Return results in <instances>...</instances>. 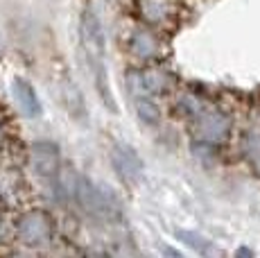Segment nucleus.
Segmentation results:
<instances>
[{"instance_id":"obj_8","label":"nucleus","mask_w":260,"mask_h":258,"mask_svg":"<svg viewBox=\"0 0 260 258\" xmlns=\"http://www.w3.org/2000/svg\"><path fill=\"white\" fill-rule=\"evenodd\" d=\"M197 129L204 141L217 143L229 134V118L222 116V113H206V116L199 118Z\"/></svg>"},{"instance_id":"obj_7","label":"nucleus","mask_w":260,"mask_h":258,"mask_svg":"<svg viewBox=\"0 0 260 258\" xmlns=\"http://www.w3.org/2000/svg\"><path fill=\"white\" fill-rule=\"evenodd\" d=\"M129 91L136 98H147L152 93L163 91L166 86V79H163L161 73H141V71H132L127 77Z\"/></svg>"},{"instance_id":"obj_12","label":"nucleus","mask_w":260,"mask_h":258,"mask_svg":"<svg viewBox=\"0 0 260 258\" xmlns=\"http://www.w3.org/2000/svg\"><path fill=\"white\" fill-rule=\"evenodd\" d=\"M136 111H138V118L145 120L147 125H154V122H158V107L152 100H149V98H138Z\"/></svg>"},{"instance_id":"obj_2","label":"nucleus","mask_w":260,"mask_h":258,"mask_svg":"<svg viewBox=\"0 0 260 258\" xmlns=\"http://www.w3.org/2000/svg\"><path fill=\"white\" fill-rule=\"evenodd\" d=\"M52 236V217L46 211H29L18 220V238L25 245H43Z\"/></svg>"},{"instance_id":"obj_11","label":"nucleus","mask_w":260,"mask_h":258,"mask_svg":"<svg viewBox=\"0 0 260 258\" xmlns=\"http://www.w3.org/2000/svg\"><path fill=\"white\" fill-rule=\"evenodd\" d=\"M177 238L181 242H186L188 247H192L194 251H199V254H215V247L211 245V242H208L206 238L192 233V231H177Z\"/></svg>"},{"instance_id":"obj_14","label":"nucleus","mask_w":260,"mask_h":258,"mask_svg":"<svg viewBox=\"0 0 260 258\" xmlns=\"http://www.w3.org/2000/svg\"><path fill=\"white\" fill-rule=\"evenodd\" d=\"M0 54H3V41H0Z\"/></svg>"},{"instance_id":"obj_6","label":"nucleus","mask_w":260,"mask_h":258,"mask_svg":"<svg viewBox=\"0 0 260 258\" xmlns=\"http://www.w3.org/2000/svg\"><path fill=\"white\" fill-rule=\"evenodd\" d=\"M12 93L14 98H16L18 107H21V111L25 113L27 118H39L41 116V102H39L37 98V91L32 88V84L27 82V79L23 77H14L12 82Z\"/></svg>"},{"instance_id":"obj_1","label":"nucleus","mask_w":260,"mask_h":258,"mask_svg":"<svg viewBox=\"0 0 260 258\" xmlns=\"http://www.w3.org/2000/svg\"><path fill=\"white\" fill-rule=\"evenodd\" d=\"M79 34H82V46L88 54L91 61V71L95 75V86L98 93L104 102L111 109H116L111 98V88H109V79H107V66H104V32H102V23H100L98 14L91 7H86L82 12V23H79Z\"/></svg>"},{"instance_id":"obj_4","label":"nucleus","mask_w":260,"mask_h":258,"mask_svg":"<svg viewBox=\"0 0 260 258\" xmlns=\"http://www.w3.org/2000/svg\"><path fill=\"white\" fill-rule=\"evenodd\" d=\"M111 161H113V168L120 175V179L124 181H136L141 177V170H143V161L138 158L136 150L124 143H118L113 145L111 150Z\"/></svg>"},{"instance_id":"obj_9","label":"nucleus","mask_w":260,"mask_h":258,"mask_svg":"<svg viewBox=\"0 0 260 258\" xmlns=\"http://www.w3.org/2000/svg\"><path fill=\"white\" fill-rule=\"evenodd\" d=\"M132 50H134L136 57H141V59H152L158 50V43L149 32L138 29V32L132 37Z\"/></svg>"},{"instance_id":"obj_10","label":"nucleus","mask_w":260,"mask_h":258,"mask_svg":"<svg viewBox=\"0 0 260 258\" xmlns=\"http://www.w3.org/2000/svg\"><path fill=\"white\" fill-rule=\"evenodd\" d=\"M138 5H141L145 21L149 23H163L170 14L168 0H138Z\"/></svg>"},{"instance_id":"obj_5","label":"nucleus","mask_w":260,"mask_h":258,"mask_svg":"<svg viewBox=\"0 0 260 258\" xmlns=\"http://www.w3.org/2000/svg\"><path fill=\"white\" fill-rule=\"evenodd\" d=\"M29 161L37 175L41 177H57L59 175V152L52 143H34L29 147Z\"/></svg>"},{"instance_id":"obj_13","label":"nucleus","mask_w":260,"mask_h":258,"mask_svg":"<svg viewBox=\"0 0 260 258\" xmlns=\"http://www.w3.org/2000/svg\"><path fill=\"white\" fill-rule=\"evenodd\" d=\"M244 150H247L249 161L260 170V136H247V141H244Z\"/></svg>"},{"instance_id":"obj_15","label":"nucleus","mask_w":260,"mask_h":258,"mask_svg":"<svg viewBox=\"0 0 260 258\" xmlns=\"http://www.w3.org/2000/svg\"><path fill=\"white\" fill-rule=\"evenodd\" d=\"M0 141H3V132H0Z\"/></svg>"},{"instance_id":"obj_3","label":"nucleus","mask_w":260,"mask_h":258,"mask_svg":"<svg viewBox=\"0 0 260 258\" xmlns=\"http://www.w3.org/2000/svg\"><path fill=\"white\" fill-rule=\"evenodd\" d=\"M109 192L98 188L91 179H77V188H75V197L82 204L84 211L93 213V215H107L109 211L113 208V204L107 200Z\"/></svg>"}]
</instances>
